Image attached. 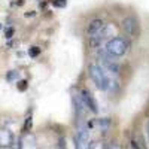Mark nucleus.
<instances>
[{
    "label": "nucleus",
    "instance_id": "f257e3e1",
    "mask_svg": "<svg viewBox=\"0 0 149 149\" xmlns=\"http://www.w3.org/2000/svg\"><path fill=\"white\" fill-rule=\"evenodd\" d=\"M90 72V78L94 82V85L97 86L100 91H109V84H110V78H109V72L98 63H93L88 67Z\"/></svg>",
    "mask_w": 149,
    "mask_h": 149
},
{
    "label": "nucleus",
    "instance_id": "f03ea898",
    "mask_svg": "<svg viewBox=\"0 0 149 149\" xmlns=\"http://www.w3.org/2000/svg\"><path fill=\"white\" fill-rule=\"evenodd\" d=\"M106 48H107V51L112 52L113 55L116 57H122V55H125L127 51H128V48H130V43L128 40L125 39V37H112V39H109L106 42Z\"/></svg>",
    "mask_w": 149,
    "mask_h": 149
},
{
    "label": "nucleus",
    "instance_id": "7ed1b4c3",
    "mask_svg": "<svg viewBox=\"0 0 149 149\" xmlns=\"http://www.w3.org/2000/svg\"><path fill=\"white\" fill-rule=\"evenodd\" d=\"M122 30L130 37H137L139 36V21L134 17H125L121 22Z\"/></svg>",
    "mask_w": 149,
    "mask_h": 149
},
{
    "label": "nucleus",
    "instance_id": "20e7f679",
    "mask_svg": "<svg viewBox=\"0 0 149 149\" xmlns=\"http://www.w3.org/2000/svg\"><path fill=\"white\" fill-rule=\"evenodd\" d=\"M81 95H82V100H84L86 109H88L90 112H93V113H98V106H97V102H95L94 95L88 90H82Z\"/></svg>",
    "mask_w": 149,
    "mask_h": 149
},
{
    "label": "nucleus",
    "instance_id": "39448f33",
    "mask_svg": "<svg viewBox=\"0 0 149 149\" xmlns=\"http://www.w3.org/2000/svg\"><path fill=\"white\" fill-rule=\"evenodd\" d=\"M88 139H90V130L86 128V125L85 127H79L76 134H74V143H76V148L84 146L86 142H88Z\"/></svg>",
    "mask_w": 149,
    "mask_h": 149
},
{
    "label": "nucleus",
    "instance_id": "423d86ee",
    "mask_svg": "<svg viewBox=\"0 0 149 149\" xmlns=\"http://www.w3.org/2000/svg\"><path fill=\"white\" fill-rule=\"evenodd\" d=\"M103 27H104L103 19H100V18L91 19L90 24H88V27H86V36L90 37V36H93V34H95V33H98V31H102Z\"/></svg>",
    "mask_w": 149,
    "mask_h": 149
},
{
    "label": "nucleus",
    "instance_id": "0eeeda50",
    "mask_svg": "<svg viewBox=\"0 0 149 149\" xmlns=\"http://www.w3.org/2000/svg\"><path fill=\"white\" fill-rule=\"evenodd\" d=\"M73 106H74V112H76L78 116H82L84 112L86 110V106L82 100V95L81 94H73Z\"/></svg>",
    "mask_w": 149,
    "mask_h": 149
},
{
    "label": "nucleus",
    "instance_id": "6e6552de",
    "mask_svg": "<svg viewBox=\"0 0 149 149\" xmlns=\"http://www.w3.org/2000/svg\"><path fill=\"white\" fill-rule=\"evenodd\" d=\"M102 66L112 74H115V76H118L119 72H121V67L118 64V61H102Z\"/></svg>",
    "mask_w": 149,
    "mask_h": 149
},
{
    "label": "nucleus",
    "instance_id": "1a4fd4ad",
    "mask_svg": "<svg viewBox=\"0 0 149 149\" xmlns=\"http://www.w3.org/2000/svg\"><path fill=\"white\" fill-rule=\"evenodd\" d=\"M12 143V134L9 131L0 130V145H9Z\"/></svg>",
    "mask_w": 149,
    "mask_h": 149
},
{
    "label": "nucleus",
    "instance_id": "9d476101",
    "mask_svg": "<svg viewBox=\"0 0 149 149\" xmlns=\"http://www.w3.org/2000/svg\"><path fill=\"white\" fill-rule=\"evenodd\" d=\"M39 52H40V49L37 48V46H31V48H30V51H29V55H30L31 58H34V57L39 55Z\"/></svg>",
    "mask_w": 149,
    "mask_h": 149
},
{
    "label": "nucleus",
    "instance_id": "9b49d317",
    "mask_svg": "<svg viewBox=\"0 0 149 149\" xmlns=\"http://www.w3.org/2000/svg\"><path fill=\"white\" fill-rule=\"evenodd\" d=\"M52 5H54L55 8H64V6L67 5V0H54Z\"/></svg>",
    "mask_w": 149,
    "mask_h": 149
},
{
    "label": "nucleus",
    "instance_id": "f8f14e48",
    "mask_svg": "<svg viewBox=\"0 0 149 149\" xmlns=\"http://www.w3.org/2000/svg\"><path fill=\"white\" fill-rule=\"evenodd\" d=\"M98 125H100L103 130H107L109 125H110V121L109 119H102V121H98Z\"/></svg>",
    "mask_w": 149,
    "mask_h": 149
},
{
    "label": "nucleus",
    "instance_id": "ddd939ff",
    "mask_svg": "<svg viewBox=\"0 0 149 149\" xmlns=\"http://www.w3.org/2000/svg\"><path fill=\"white\" fill-rule=\"evenodd\" d=\"M18 90H19V91L27 90V81H21V82L18 84Z\"/></svg>",
    "mask_w": 149,
    "mask_h": 149
},
{
    "label": "nucleus",
    "instance_id": "4468645a",
    "mask_svg": "<svg viewBox=\"0 0 149 149\" xmlns=\"http://www.w3.org/2000/svg\"><path fill=\"white\" fill-rule=\"evenodd\" d=\"M17 78H18V73H17V72H10V73L8 74V79H9V81H12V79H17Z\"/></svg>",
    "mask_w": 149,
    "mask_h": 149
},
{
    "label": "nucleus",
    "instance_id": "2eb2a0df",
    "mask_svg": "<svg viewBox=\"0 0 149 149\" xmlns=\"http://www.w3.org/2000/svg\"><path fill=\"white\" fill-rule=\"evenodd\" d=\"M31 127V116L27 118V122H26V128H30Z\"/></svg>",
    "mask_w": 149,
    "mask_h": 149
},
{
    "label": "nucleus",
    "instance_id": "dca6fc26",
    "mask_svg": "<svg viewBox=\"0 0 149 149\" xmlns=\"http://www.w3.org/2000/svg\"><path fill=\"white\" fill-rule=\"evenodd\" d=\"M12 33H14V30H10V29H9V30L6 31V34H8L6 37H10V36H12Z\"/></svg>",
    "mask_w": 149,
    "mask_h": 149
},
{
    "label": "nucleus",
    "instance_id": "f3484780",
    "mask_svg": "<svg viewBox=\"0 0 149 149\" xmlns=\"http://www.w3.org/2000/svg\"><path fill=\"white\" fill-rule=\"evenodd\" d=\"M146 134H148V137H149V122H148V125H146Z\"/></svg>",
    "mask_w": 149,
    "mask_h": 149
}]
</instances>
